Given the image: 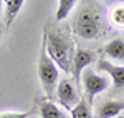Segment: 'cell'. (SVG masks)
Returning a JSON list of instances; mask_svg holds the SVG:
<instances>
[{
  "label": "cell",
  "mask_w": 124,
  "mask_h": 118,
  "mask_svg": "<svg viewBox=\"0 0 124 118\" xmlns=\"http://www.w3.org/2000/svg\"><path fill=\"white\" fill-rule=\"evenodd\" d=\"M45 48H46L48 57L56 63L58 68L71 72V60H73V45L66 33H63L61 30H45Z\"/></svg>",
  "instance_id": "obj_1"
},
{
  "label": "cell",
  "mask_w": 124,
  "mask_h": 118,
  "mask_svg": "<svg viewBox=\"0 0 124 118\" xmlns=\"http://www.w3.org/2000/svg\"><path fill=\"white\" fill-rule=\"evenodd\" d=\"M38 77L41 82V87L45 90V95L51 100L55 91H56L58 82H60V70H58L56 63L48 57L45 43L40 50V58H38Z\"/></svg>",
  "instance_id": "obj_2"
},
{
  "label": "cell",
  "mask_w": 124,
  "mask_h": 118,
  "mask_svg": "<svg viewBox=\"0 0 124 118\" xmlns=\"http://www.w3.org/2000/svg\"><path fill=\"white\" fill-rule=\"evenodd\" d=\"M73 30L78 37L86 40L98 38L101 33V20L99 15L89 9H85L78 13L73 20Z\"/></svg>",
  "instance_id": "obj_3"
},
{
  "label": "cell",
  "mask_w": 124,
  "mask_h": 118,
  "mask_svg": "<svg viewBox=\"0 0 124 118\" xmlns=\"http://www.w3.org/2000/svg\"><path fill=\"white\" fill-rule=\"evenodd\" d=\"M81 82H83V88L86 93V101L89 105H93V100L101 95L103 91L109 88V80L106 78L104 75H99L93 72L91 68H86L81 75Z\"/></svg>",
  "instance_id": "obj_4"
},
{
  "label": "cell",
  "mask_w": 124,
  "mask_h": 118,
  "mask_svg": "<svg viewBox=\"0 0 124 118\" xmlns=\"http://www.w3.org/2000/svg\"><path fill=\"white\" fill-rule=\"evenodd\" d=\"M55 93H56L58 103H60L63 108H66L68 111H71L73 107L79 101L73 82L68 80V78H63V80L58 82V87H56V91H55Z\"/></svg>",
  "instance_id": "obj_5"
},
{
  "label": "cell",
  "mask_w": 124,
  "mask_h": 118,
  "mask_svg": "<svg viewBox=\"0 0 124 118\" xmlns=\"http://www.w3.org/2000/svg\"><path fill=\"white\" fill-rule=\"evenodd\" d=\"M98 70L104 72L113 82V90L114 91H123L124 90V65H114L108 60L101 58L96 63Z\"/></svg>",
  "instance_id": "obj_6"
},
{
  "label": "cell",
  "mask_w": 124,
  "mask_h": 118,
  "mask_svg": "<svg viewBox=\"0 0 124 118\" xmlns=\"http://www.w3.org/2000/svg\"><path fill=\"white\" fill-rule=\"evenodd\" d=\"M94 62V53L85 48H78L73 53V60H71V73L76 82L81 80V75L86 68H89V65Z\"/></svg>",
  "instance_id": "obj_7"
},
{
  "label": "cell",
  "mask_w": 124,
  "mask_h": 118,
  "mask_svg": "<svg viewBox=\"0 0 124 118\" xmlns=\"http://www.w3.org/2000/svg\"><path fill=\"white\" fill-rule=\"evenodd\" d=\"M121 111H124V101L108 100L96 108V118H116Z\"/></svg>",
  "instance_id": "obj_8"
},
{
  "label": "cell",
  "mask_w": 124,
  "mask_h": 118,
  "mask_svg": "<svg viewBox=\"0 0 124 118\" xmlns=\"http://www.w3.org/2000/svg\"><path fill=\"white\" fill-rule=\"evenodd\" d=\"M38 107H40V117L41 118H70L51 100H41L38 103Z\"/></svg>",
  "instance_id": "obj_9"
},
{
  "label": "cell",
  "mask_w": 124,
  "mask_h": 118,
  "mask_svg": "<svg viewBox=\"0 0 124 118\" xmlns=\"http://www.w3.org/2000/svg\"><path fill=\"white\" fill-rule=\"evenodd\" d=\"M108 57L114 60H124V40L123 38H113L111 42H108L103 48Z\"/></svg>",
  "instance_id": "obj_10"
},
{
  "label": "cell",
  "mask_w": 124,
  "mask_h": 118,
  "mask_svg": "<svg viewBox=\"0 0 124 118\" xmlns=\"http://www.w3.org/2000/svg\"><path fill=\"white\" fill-rule=\"evenodd\" d=\"M70 113H71L70 118H93L91 105L86 101V98H79V101L73 107V110Z\"/></svg>",
  "instance_id": "obj_11"
},
{
  "label": "cell",
  "mask_w": 124,
  "mask_h": 118,
  "mask_svg": "<svg viewBox=\"0 0 124 118\" xmlns=\"http://www.w3.org/2000/svg\"><path fill=\"white\" fill-rule=\"evenodd\" d=\"M23 2L25 0H7V10H5V20H7V25H12L13 20L17 18L18 12L23 7Z\"/></svg>",
  "instance_id": "obj_12"
},
{
  "label": "cell",
  "mask_w": 124,
  "mask_h": 118,
  "mask_svg": "<svg viewBox=\"0 0 124 118\" xmlns=\"http://www.w3.org/2000/svg\"><path fill=\"white\" fill-rule=\"evenodd\" d=\"M75 3H76V0H58V9H56V20H65L70 15V12L73 10L75 7Z\"/></svg>",
  "instance_id": "obj_13"
},
{
  "label": "cell",
  "mask_w": 124,
  "mask_h": 118,
  "mask_svg": "<svg viewBox=\"0 0 124 118\" xmlns=\"http://www.w3.org/2000/svg\"><path fill=\"white\" fill-rule=\"evenodd\" d=\"M111 22L114 27H124V5H117L111 12Z\"/></svg>",
  "instance_id": "obj_14"
},
{
  "label": "cell",
  "mask_w": 124,
  "mask_h": 118,
  "mask_svg": "<svg viewBox=\"0 0 124 118\" xmlns=\"http://www.w3.org/2000/svg\"><path fill=\"white\" fill-rule=\"evenodd\" d=\"M33 115V110L28 111H5V113H0V118H28Z\"/></svg>",
  "instance_id": "obj_15"
},
{
  "label": "cell",
  "mask_w": 124,
  "mask_h": 118,
  "mask_svg": "<svg viewBox=\"0 0 124 118\" xmlns=\"http://www.w3.org/2000/svg\"><path fill=\"white\" fill-rule=\"evenodd\" d=\"M2 33H3V32H2V25H0V40H2Z\"/></svg>",
  "instance_id": "obj_16"
},
{
  "label": "cell",
  "mask_w": 124,
  "mask_h": 118,
  "mask_svg": "<svg viewBox=\"0 0 124 118\" xmlns=\"http://www.w3.org/2000/svg\"><path fill=\"white\" fill-rule=\"evenodd\" d=\"M2 3H3V0H0V10H2Z\"/></svg>",
  "instance_id": "obj_17"
},
{
  "label": "cell",
  "mask_w": 124,
  "mask_h": 118,
  "mask_svg": "<svg viewBox=\"0 0 124 118\" xmlns=\"http://www.w3.org/2000/svg\"><path fill=\"white\" fill-rule=\"evenodd\" d=\"M104 2H114V0H104Z\"/></svg>",
  "instance_id": "obj_18"
},
{
  "label": "cell",
  "mask_w": 124,
  "mask_h": 118,
  "mask_svg": "<svg viewBox=\"0 0 124 118\" xmlns=\"http://www.w3.org/2000/svg\"><path fill=\"white\" fill-rule=\"evenodd\" d=\"M116 118H124V117H116Z\"/></svg>",
  "instance_id": "obj_19"
}]
</instances>
